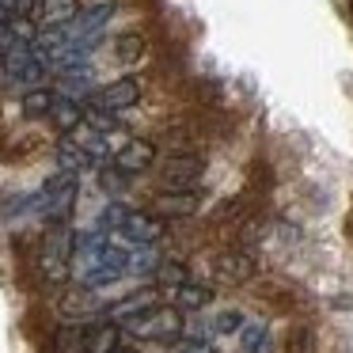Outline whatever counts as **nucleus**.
Masks as SVG:
<instances>
[{"mask_svg":"<svg viewBox=\"0 0 353 353\" xmlns=\"http://www.w3.org/2000/svg\"><path fill=\"white\" fill-rule=\"evenodd\" d=\"M160 251L156 247H137V251H130V266H125V274H156V266H160Z\"/></svg>","mask_w":353,"mask_h":353,"instance_id":"nucleus-21","label":"nucleus"},{"mask_svg":"<svg viewBox=\"0 0 353 353\" xmlns=\"http://www.w3.org/2000/svg\"><path fill=\"white\" fill-rule=\"evenodd\" d=\"M72 201H77V175H50L42 183L39 194H31V213H42L50 224H65L72 213Z\"/></svg>","mask_w":353,"mask_h":353,"instance_id":"nucleus-1","label":"nucleus"},{"mask_svg":"<svg viewBox=\"0 0 353 353\" xmlns=\"http://www.w3.org/2000/svg\"><path fill=\"white\" fill-rule=\"evenodd\" d=\"M198 209H201L198 190H160L152 198V209H148V213L168 221V216H194Z\"/></svg>","mask_w":353,"mask_h":353,"instance_id":"nucleus-10","label":"nucleus"},{"mask_svg":"<svg viewBox=\"0 0 353 353\" xmlns=\"http://www.w3.org/2000/svg\"><path fill=\"white\" fill-rule=\"evenodd\" d=\"M201 175H205V156L198 152H175L160 163V179L168 190H190Z\"/></svg>","mask_w":353,"mask_h":353,"instance_id":"nucleus-4","label":"nucleus"},{"mask_svg":"<svg viewBox=\"0 0 353 353\" xmlns=\"http://www.w3.org/2000/svg\"><path fill=\"white\" fill-rule=\"evenodd\" d=\"M125 216H130V209H125L122 201H110V205L99 213V224H95V232H103V236H107V232H118V228L125 224Z\"/></svg>","mask_w":353,"mask_h":353,"instance_id":"nucleus-22","label":"nucleus"},{"mask_svg":"<svg viewBox=\"0 0 353 353\" xmlns=\"http://www.w3.org/2000/svg\"><path fill=\"white\" fill-rule=\"evenodd\" d=\"M54 99L57 95L50 92V88H27L23 99H19V110H23V118H50V110H54Z\"/></svg>","mask_w":353,"mask_h":353,"instance_id":"nucleus-17","label":"nucleus"},{"mask_svg":"<svg viewBox=\"0 0 353 353\" xmlns=\"http://www.w3.org/2000/svg\"><path fill=\"white\" fill-rule=\"evenodd\" d=\"M152 307H160V289L148 285V289H137V292H130V296L107 304V307H103V315H107V323H114V327H125V323L141 319V315L152 312Z\"/></svg>","mask_w":353,"mask_h":353,"instance_id":"nucleus-5","label":"nucleus"},{"mask_svg":"<svg viewBox=\"0 0 353 353\" xmlns=\"http://www.w3.org/2000/svg\"><path fill=\"white\" fill-rule=\"evenodd\" d=\"M84 122L88 125H92V130L95 133H99V137H103V133H110V130H114V114H110V110H103V107H84Z\"/></svg>","mask_w":353,"mask_h":353,"instance_id":"nucleus-23","label":"nucleus"},{"mask_svg":"<svg viewBox=\"0 0 353 353\" xmlns=\"http://www.w3.org/2000/svg\"><path fill=\"white\" fill-rule=\"evenodd\" d=\"M213 330H216V334H239V330H243V312L224 307V312L213 319Z\"/></svg>","mask_w":353,"mask_h":353,"instance_id":"nucleus-24","label":"nucleus"},{"mask_svg":"<svg viewBox=\"0 0 353 353\" xmlns=\"http://www.w3.org/2000/svg\"><path fill=\"white\" fill-rule=\"evenodd\" d=\"M118 345H122V327H114V323H107V319L88 323V327L80 330V350L84 353H114Z\"/></svg>","mask_w":353,"mask_h":353,"instance_id":"nucleus-12","label":"nucleus"},{"mask_svg":"<svg viewBox=\"0 0 353 353\" xmlns=\"http://www.w3.org/2000/svg\"><path fill=\"white\" fill-rule=\"evenodd\" d=\"M57 312H61L69 323H84V319H92V315L103 312V300L95 296L92 289H84V285H72V289L61 292V300H57Z\"/></svg>","mask_w":353,"mask_h":353,"instance_id":"nucleus-9","label":"nucleus"},{"mask_svg":"<svg viewBox=\"0 0 353 353\" xmlns=\"http://www.w3.org/2000/svg\"><path fill=\"white\" fill-rule=\"evenodd\" d=\"M171 300H175V312H201V307L213 304V285L186 281L179 289H171Z\"/></svg>","mask_w":353,"mask_h":353,"instance_id":"nucleus-13","label":"nucleus"},{"mask_svg":"<svg viewBox=\"0 0 353 353\" xmlns=\"http://www.w3.org/2000/svg\"><path fill=\"white\" fill-rule=\"evenodd\" d=\"M152 163H156V145L148 137H130L114 156H110V168H114L118 175H125V179H130V175H145Z\"/></svg>","mask_w":353,"mask_h":353,"instance_id":"nucleus-6","label":"nucleus"},{"mask_svg":"<svg viewBox=\"0 0 353 353\" xmlns=\"http://www.w3.org/2000/svg\"><path fill=\"white\" fill-rule=\"evenodd\" d=\"M114 54H118V61H122V65H137L141 57H145V39H141L137 31L118 34V39H114Z\"/></svg>","mask_w":353,"mask_h":353,"instance_id":"nucleus-18","label":"nucleus"},{"mask_svg":"<svg viewBox=\"0 0 353 353\" xmlns=\"http://www.w3.org/2000/svg\"><path fill=\"white\" fill-rule=\"evenodd\" d=\"M254 274H259V262H254V254L243 251V247H236V251H221L213 259V277L221 285H247Z\"/></svg>","mask_w":353,"mask_h":353,"instance_id":"nucleus-7","label":"nucleus"},{"mask_svg":"<svg viewBox=\"0 0 353 353\" xmlns=\"http://www.w3.org/2000/svg\"><path fill=\"white\" fill-rule=\"evenodd\" d=\"M156 281H160V289H179V285L190 281V270L175 259H163L160 266H156Z\"/></svg>","mask_w":353,"mask_h":353,"instance_id":"nucleus-20","label":"nucleus"},{"mask_svg":"<svg viewBox=\"0 0 353 353\" xmlns=\"http://www.w3.org/2000/svg\"><path fill=\"white\" fill-rule=\"evenodd\" d=\"M8 84V72H4V54H0V88Z\"/></svg>","mask_w":353,"mask_h":353,"instance_id":"nucleus-29","label":"nucleus"},{"mask_svg":"<svg viewBox=\"0 0 353 353\" xmlns=\"http://www.w3.org/2000/svg\"><path fill=\"white\" fill-rule=\"evenodd\" d=\"M114 353H141V350H133V345H118Z\"/></svg>","mask_w":353,"mask_h":353,"instance_id":"nucleus-30","label":"nucleus"},{"mask_svg":"<svg viewBox=\"0 0 353 353\" xmlns=\"http://www.w3.org/2000/svg\"><path fill=\"white\" fill-rule=\"evenodd\" d=\"M122 330L145 338V342H163V345H171V342H179V338H183V312L160 304V307H152V312H145L141 319L125 323Z\"/></svg>","mask_w":353,"mask_h":353,"instance_id":"nucleus-2","label":"nucleus"},{"mask_svg":"<svg viewBox=\"0 0 353 353\" xmlns=\"http://www.w3.org/2000/svg\"><path fill=\"white\" fill-rule=\"evenodd\" d=\"M122 179H125V175H118L114 168H110V171H103V190H107V194H110V190H122V186H125Z\"/></svg>","mask_w":353,"mask_h":353,"instance_id":"nucleus-27","label":"nucleus"},{"mask_svg":"<svg viewBox=\"0 0 353 353\" xmlns=\"http://www.w3.org/2000/svg\"><path fill=\"white\" fill-rule=\"evenodd\" d=\"M118 236L133 247H156L168 236V221H160V216H152V213H141V209H130V216H125V224L118 228Z\"/></svg>","mask_w":353,"mask_h":353,"instance_id":"nucleus-8","label":"nucleus"},{"mask_svg":"<svg viewBox=\"0 0 353 353\" xmlns=\"http://www.w3.org/2000/svg\"><path fill=\"white\" fill-rule=\"evenodd\" d=\"M175 345H179V353H216V350H213V342H209V338H198V334H194V338H186V334H183Z\"/></svg>","mask_w":353,"mask_h":353,"instance_id":"nucleus-26","label":"nucleus"},{"mask_svg":"<svg viewBox=\"0 0 353 353\" xmlns=\"http://www.w3.org/2000/svg\"><path fill=\"white\" fill-rule=\"evenodd\" d=\"M50 118H54V125L65 133V137H69L77 125H84V107H80L77 99H69V95H65V99L57 95V99H54V110H50Z\"/></svg>","mask_w":353,"mask_h":353,"instance_id":"nucleus-16","label":"nucleus"},{"mask_svg":"<svg viewBox=\"0 0 353 353\" xmlns=\"http://www.w3.org/2000/svg\"><path fill=\"white\" fill-rule=\"evenodd\" d=\"M4 72H8V80H16L23 88H42V80H46V54L34 46H12L4 54Z\"/></svg>","mask_w":353,"mask_h":353,"instance_id":"nucleus-3","label":"nucleus"},{"mask_svg":"<svg viewBox=\"0 0 353 353\" xmlns=\"http://www.w3.org/2000/svg\"><path fill=\"white\" fill-rule=\"evenodd\" d=\"M39 16L46 27H69L80 16V0H39Z\"/></svg>","mask_w":353,"mask_h":353,"instance_id":"nucleus-15","label":"nucleus"},{"mask_svg":"<svg viewBox=\"0 0 353 353\" xmlns=\"http://www.w3.org/2000/svg\"><path fill=\"white\" fill-rule=\"evenodd\" d=\"M80 330L84 327H61L54 338V353H84L80 350Z\"/></svg>","mask_w":353,"mask_h":353,"instance_id":"nucleus-25","label":"nucleus"},{"mask_svg":"<svg viewBox=\"0 0 353 353\" xmlns=\"http://www.w3.org/2000/svg\"><path fill=\"white\" fill-rule=\"evenodd\" d=\"M239 345H243V353H270V330L262 323H243Z\"/></svg>","mask_w":353,"mask_h":353,"instance_id":"nucleus-19","label":"nucleus"},{"mask_svg":"<svg viewBox=\"0 0 353 353\" xmlns=\"http://www.w3.org/2000/svg\"><path fill=\"white\" fill-rule=\"evenodd\" d=\"M8 19H12V8H8V0H0V31L8 27Z\"/></svg>","mask_w":353,"mask_h":353,"instance_id":"nucleus-28","label":"nucleus"},{"mask_svg":"<svg viewBox=\"0 0 353 353\" xmlns=\"http://www.w3.org/2000/svg\"><path fill=\"white\" fill-rule=\"evenodd\" d=\"M57 163H61V171L65 175H80V171H88V168H95L92 163V156L84 152V145H80L77 137H61L57 141Z\"/></svg>","mask_w":353,"mask_h":353,"instance_id":"nucleus-14","label":"nucleus"},{"mask_svg":"<svg viewBox=\"0 0 353 353\" xmlns=\"http://www.w3.org/2000/svg\"><path fill=\"white\" fill-rule=\"evenodd\" d=\"M141 80L137 77H122V80H114V84H107L99 92V103L95 107H103V110H110V114H118V110H130V107H137L141 103Z\"/></svg>","mask_w":353,"mask_h":353,"instance_id":"nucleus-11","label":"nucleus"}]
</instances>
